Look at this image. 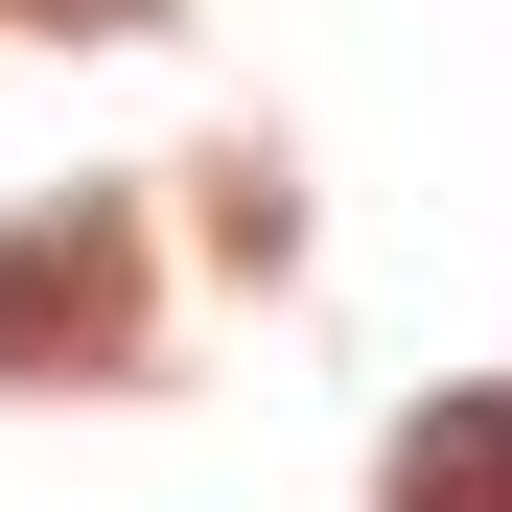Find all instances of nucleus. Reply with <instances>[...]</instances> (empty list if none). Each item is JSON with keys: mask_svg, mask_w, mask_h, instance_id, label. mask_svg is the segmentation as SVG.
I'll return each mask as SVG.
<instances>
[{"mask_svg": "<svg viewBox=\"0 0 512 512\" xmlns=\"http://www.w3.org/2000/svg\"><path fill=\"white\" fill-rule=\"evenodd\" d=\"M396 512H512V396H443L396 443Z\"/></svg>", "mask_w": 512, "mask_h": 512, "instance_id": "obj_1", "label": "nucleus"}]
</instances>
